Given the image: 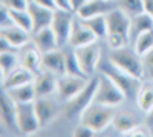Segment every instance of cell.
<instances>
[{
    "mask_svg": "<svg viewBox=\"0 0 153 137\" xmlns=\"http://www.w3.org/2000/svg\"><path fill=\"white\" fill-rule=\"evenodd\" d=\"M72 135H75V137H92V135H95V131L92 128H89L87 125L80 123V125L74 129Z\"/></svg>",
    "mask_w": 153,
    "mask_h": 137,
    "instance_id": "836d02e7",
    "label": "cell"
},
{
    "mask_svg": "<svg viewBox=\"0 0 153 137\" xmlns=\"http://www.w3.org/2000/svg\"><path fill=\"white\" fill-rule=\"evenodd\" d=\"M57 83H58V76L51 71L42 69L34 79V86H35V96L37 99L40 97H48L57 91Z\"/></svg>",
    "mask_w": 153,
    "mask_h": 137,
    "instance_id": "9a60e30c",
    "label": "cell"
},
{
    "mask_svg": "<svg viewBox=\"0 0 153 137\" xmlns=\"http://www.w3.org/2000/svg\"><path fill=\"white\" fill-rule=\"evenodd\" d=\"M69 2H71V8H72V11L76 12V11H78V9L87 2V0H69Z\"/></svg>",
    "mask_w": 153,
    "mask_h": 137,
    "instance_id": "74e56055",
    "label": "cell"
},
{
    "mask_svg": "<svg viewBox=\"0 0 153 137\" xmlns=\"http://www.w3.org/2000/svg\"><path fill=\"white\" fill-rule=\"evenodd\" d=\"M32 2L37 3V5H40V6H43V8L52 9V11L58 9V6H57V3H55V0H32Z\"/></svg>",
    "mask_w": 153,
    "mask_h": 137,
    "instance_id": "d590c367",
    "label": "cell"
},
{
    "mask_svg": "<svg viewBox=\"0 0 153 137\" xmlns=\"http://www.w3.org/2000/svg\"><path fill=\"white\" fill-rule=\"evenodd\" d=\"M124 135H141V137H144V135H152L150 134V129L149 128H144V126H139V125H136L135 128H132L130 131H127V132H124Z\"/></svg>",
    "mask_w": 153,
    "mask_h": 137,
    "instance_id": "e575fe53",
    "label": "cell"
},
{
    "mask_svg": "<svg viewBox=\"0 0 153 137\" xmlns=\"http://www.w3.org/2000/svg\"><path fill=\"white\" fill-rule=\"evenodd\" d=\"M2 6H6L9 9H26L29 2L28 0H0Z\"/></svg>",
    "mask_w": 153,
    "mask_h": 137,
    "instance_id": "d6a6232c",
    "label": "cell"
},
{
    "mask_svg": "<svg viewBox=\"0 0 153 137\" xmlns=\"http://www.w3.org/2000/svg\"><path fill=\"white\" fill-rule=\"evenodd\" d=\"M98 86V77L89 79L87 83L83 86V90H80L74 97H71L66 102V116L69 119H74L83 113V111L94 102L95 91Z\"/></svg>",
    "mask_w": 153,
    "mask_h": 137,
    "instance_id": "8992f818",
    "label": "cell"
},
{
    "mask_svg": "<svg viewBox=\"0 0 153 137\" xmlns=\"http://www.w3.org/2000/svg\"><path fill=\"white\" fill-rule=\"evenodd\" d=\"M87 77H80V76H72V74H61L58 76V83H57V93L65 102H68L71 97H74L83 86L87 83Z\"/></svg>",
    "mask_w": 153,
    "mask_h": 137,
    "instance_id": "30bf717a",
    "label": "cell"
},
{
    "mask_svg": "<svg viewBox=\"0 0 153 137\" xmlns=\"http://www.w3.org/2000/svg\"><path fill=\"white\" fill-rule=\"evenodd\" d=\"M42 69L45 71H51L61 76V74L66 72V62H65V49L57 48L52 51L43 53L42 56Z\"/></svg>",
    "mask_w": 153,
    "mask_h": 137,
    "instance_id": "2e32d148",
    "label": "cell"
},
{
    "mask_svg": "<svg viewBox=\"0 0 153 137\" xmlns=\"http://www.w3.org/2000/svg\"><path fill=\"white\" fill-rule=\"evenodd\" d=\"M118 8L132 19L144 12V0H118Z\"/></svg>",
    "mask_w": 153,
    "mask_h": 137,
    "instance_id": "4dcf8cb0",
    "label": "cell"
},
{
    "mask_svg": "<svg viewBox=\"0 0 153 137\" xmlns=\"http://www.w3.org/2000/svg\"><path fill=\"white\" fill-rule=\"evenodd\" d=\"M17 125H19V131L26 135H31L42 128L35 113L34 102L17 103Z\"/></svg>",
    "mask_w": 153,
    "mask_h": 137,
    "instance_id": "9c48e42d",
    "label": "cell"
},
{
    "mask_svg": "<svg viewBox=\"0 0 153 137\" xmlns=\"http://www.w3.org/2000/svg\"><path fill=\"white\" fill-rule=\"evenodd\" d=\"M143 68H144V77L153 80V49L146 56H143Z\"/></svg>",
    "mask_w": 153,
    "mask_h": 137,
    "instance_id": "1f68e13d",
    "label": "cell"
},
{
    "mask_svg": "<svg viewBox=\"0 0 153 137\" xmlns=\"http://www.w3.org/2000/svg\"><path fill=\"white\" fill-rule=\"evenodd\" d=\"M147 122H149L150 126H153V109H150L147 113Z\"/></svg>",
    "mask_w": 153,
    "mask_h": 137,
    "instance_id": "ab89813d",
    "label": "cell"
},
{
    "mask_svg": "<svg viewBox=\"0 0 153 137\" xmlns=\"http://www.w3.org/2000/svg\"><path fill=\"white\" fill-rule=\"evenodd\" d=\"M6 93L9 94V97H11L16 103H28V102H34L35 99H37L34 82H29V83L16 86V88H11V90H8Z\"/></svg>",
    "mask_w": 153,
    "mask_h": 137,
    "instance_id": "603a6c76",
    "label": "cell"
},
{
    "mask_svg": "<svg viewBox=\"0 0 153 137\" xmlns=\"http://www.w3.org/2000/svg\"><path fill=\"white\" fill-rule=\"evenodd\" d=\"M55 3H57L58 9H65V11H72V8H71V2H69V0H55Z\"/></svg>",
    "mask_w": 153,
    "mask_h": 137,
    "instance_id": "8d00e7d4",
    "label": "cell"
},
{
    "mask_svg": "<svg viewBox=\"0 0 153 137\" xmlns=\"http://www.w3.org/2000/svg\"><path fill=\"white\" fill-rule=\"evenodd\" d=\"M0 120L9 131H19L17 125V103L9 97L6 91L2 94V106H0ZM20 132V131H19Z\"/></svg>",
    "mask_w": 153,
    "mask_h": 137,
    "instance_id": "4fadbf2b",
    "label": "cell"
},
{
    "mask_svg": "<svg viewBox=\"0 0 153 137\" xmlns=\"http://www.w3.org/2000/svg\"><path fill=\"white\" fill-rule=\"evenodd\" d=\"M34 79H35V74L20 65L16 69H12L6 77L2 79V91H8L11 88H16V86L34 82Z\"/></svg>",
    "mask_w": 153,
    "mask_h": 137,
    "instance_id": "ac0fdd59",
    "label": "cell"
},
{
    "mask_svg": "<svg viewBox=\"0 0 153 137\" xmlns=\"http://www.w3.org/2000/svg\"><path fill=\"white\" fill-rule=\"evenodd\" d=\"M72 23H74V11H65V9H55L54 11L51 28L55 32L60 48H65L69 45Z\"/></svg>",
    "mask_w": 153,
    "mask_h": 137,
    "instance_id": "52a82bcc",
    "label": "cell"
},
{
    "mask_svg": "<svg viewBox=\"0 0 153 137\" xmlns=\"http://www.w3.org/2000/svg\"><path fill=\"white\" fill-rule=\"evenodd\" d=\"M32 42L42 53H48V51H52V49L60 48L58 42H57V37H55V32L52 31L51 26L34 32L32 34Z\"/></svg>",
    "mask_w": 153,
    "mask_h": 137,
    "instance_id": "7402d4cb",
    "label": "cell"
},
{
    "mask_svg": "<svg viewBox=\"0 0 153 137\" xmlns=\"http://www.w3.org/2000/svg\"><path fill=\"white\" fill-rule=\"evenodd\" d=\"M107 20V35L106 40L110 49L123 48L130 43V17L123 12L120 8L110 11L109 14H106Z\"/></svg>",
    "mask_w": 153,
    "mask_h": 137,
    "instance_id": "7a4b0ae2",
    "label": "cell"
},
{
    "mask_svg": "<svg viewBox=\"0 0 153 137\" xmlns=\"http://www.w3.org/2000/svg\"><path fill=\"white\" fill-rule=\"evenodd\" d=\"M19 56H20V65L32 71L35 76L38 72H42V56H43V53L34 45V42H28L26 45H23L19 51Z\"/></svg>",
    "mask_w": 153,
    "mask_h": 137,
    "instance_id": "7c38bea8",
    "label": "cell"
},
{
    "mask_svg": "<svg viewBox=\"0 0 153 137\" xmlns=\"http://www.w3.org/2000/svg\"><path fill=\"white\" fill-rule=\"evenodd\" d=\"M98 71L106 74L107 77H110L115 83H117L121 91L124 93L126 99H133L138 97L139 90H141V79H138L132 74H129L127 71H124L123 68H120L118 65H115L110 59H101L100 63H98Z\"/></svg>",
    "mask_w": 153,
    "mask_h": 137,
    "instance_id": "6da1fadb",
    "label": "cell"
},
{
    "mask_svg": "<svg viewBox=\"0 0 153 137\" xmlns=\"http://www.w3.org/2000/svg\"><path fill=\"white\" fill-rule=\"evenodd\" d=\"M31 35L32 34L29 31L17 26V25H12L9 28H0V37L6 39L12 46H16L19 49L23 45H26L28 42H31Z\"/></svg>",
    "mask_w": 153,
    "mask_h": 137,
    "instance_id": "ffe728a7",
    "label": "cell"
},
{
    "mask_svg": "<svg viewBox=\"0 0 153 137\" xmlns=\"http://www.w3.org/2000/svg\"><path fill=\"white\" fill-rule=\"evenodd\" d=\"M115 108L117 106H109V105L92 102L80 114V122L83 125H87L89 128H92L95 132L103 131L107 125H110L113 122V117L117 114Z\"/></svg>",
    "mask_w": 153,
    "mask_h": 137,
    "instance_id": "3957f363",
    "label": "cell"
},
{
    "mask_svg": "<svg viewBox=\"0 0 153 137\" xmlns=\"http://www.w3.org/2000/svg\"><path fill=\"white\" fill-rule=\"evenodd\" d=\"M117 8L118 0H87L75 14L81 19H87L94 16H106Z\"/></svg>",
    "mask_w": 153,
    "mask_h": 137,
    "instance_id": "8fae6325",
    "label": "cell"
},
{
    "mask_svg": "<svg viewBox=\"0 0 153 137\" xmlns=\"http://www.w3.org/2000/svg\"><path fill=\"white\" fill-rule=\"evenodd\" d=\"M133 48L136 49V53L141 57L146 56L147 53H150L153 49V29L146 31V32H143L141 35H139L133 43Z\"/></svg>",
    "mask_w": 153,
    "mask_h": 137,
    "instance_id": "4316f807",
    "label": "cell"
},
{
    "mask_svg": "<svg viewBox=\"0 0 153 137\" xmlns=\"http://www.w3.org/2000/svg\"><path fill=\"white\" fill-rule=\"evenodd\" d=\"M97 39L98 37L86 26L80 17H76V19L74 17L72 31H71V37H69V46L78 48V46H83V45H87V43H92Z\"/></svg>",
    "mask_w": 153,
    "mask_h": 137,
    "instance_id": "5bb4252c",
    "label": "cell"
},
{
    "mask_svg": "<svg viewBox=\"0 0 153 137\" xmlns=\"http://www.w3.org/2000/svg\"><path fill=\"white\" fill-rule=\"evenodd\" d=\"M28 11H29L31 19H32V34L37 32V31H40V29H45V28L51 26L52 17H54V11L52 9L43 8L40 5L31 2L28 5Z\"/></svg>",
    "mask_w": 153,
    "mask_h": 137,
    "instance_id": "e0dca14e",
    "label": "cell"
},
{
    "mask_svg": "<svg viewBox=\"0 0 153 137\" xmlns=\"http://www.w3.org/2000/svg\"><path fill=\"white\" fill-rule=\"evenodd\" d=\"M153 29V17L147 12H141L135 17L130 19V31H129V37H130V43H135V40L139 35L146 31Z\"/></svg>",
    "mask_w": 153,
    "mask_h": 137,
    "instance_id": "44dd1931",
    "label": "cell"
},
{
    "mask_svg": "<svg viewBox=\"0 0 153 137\" xmlns=\"http://www.w3.org/2000/svg\"><path fill=\"white\" fill-rule=\"evenodd\" d=\"M144 11L153 17V0H144Z\"/></svg>",
    "mask_w": 153,
    "mask_h": 137,
    "instance_id": "f35d334b",
    "label": "cell"
},
{
    "mask_svg": "<svg viewBox=\"0 0 153 137\" xmlns=\"http://www.w3.org/2000/svg\"><path fill=\"white\" fill-rule=\"evenodd\" d=\"M124 99H126V96L121 91L120 86L110 77H107L106 74L100 72L98 74V86H97V91H95L94 102L109 105V106H118V105L123 103Z\"/></svg>",
    "mask_w": 153,
    "mask_h": 137,
    "instance_id": "5b68a950",
    "label": "cell"
},
{
    "mask_svg": "<svg viewBox=\"0 0 153 137\" xmlns=\"http://www.w3.org/2000/svg\"><path fill=\"white\" fill-rule=\"evenodd\" d=\"M28 2H29V3H31V2H32V0H28Z\"/></svg>",
    "mask_w": 153,
    "mask_h": 137,
    "instance_id": "60d3db41",
    "label": "cell"
},
{
    "mask_svg": "<svg viewBox=\"0 0 153 137\" xmlns=\"http://www.w3.org/2000/svg\"><path fill=\"white\" fill-rule=\"evenodd\" d=\"M109 59L113 62L115 65H118L120 68H123L124 71H127L132 76L138 77V79H144V68H143V57L136 53L135 48H129L123 46V48H117L112 49Z\"/></svg>",
    "mask_w": 153,
    "mask_h": 137,
    "instance_id": "277c9868",
    "label": "cell"
},
{
    "mask_svg": "<svg viewBox=\"0 0 153 137\" xmlns=\"http://www.w3.org/2000/svg\"><path fill=\"white\" fill-rule=\"evenodd\" d=\"M35 105V113L38 117V122H40V126H46L49 125V122H52L57 116V105L49 100L48 97H40V99H35L34 100Z\"/></svg>",
    "mask_w": 153,
    "mask_h": 137,
    "instance_id": "d6986e66",
    "label": "cell"
},
{
    "mask_svg": "<svg viewBox=\"0 0 153 137\" xmlns=\"http://www.w3.org/2000/svg\"><path fill=\"white\" fill-rule=\"evenodd\" d=\"M112 123H113V126L117 128L118 131H121L123 134L127 132V131H130L132 128H135L138 125L135 117L130 116V114H127V113H117Z\"/></svg>",
    "mask_w": 153,
    "mask_h": 137,
    "instance_id": "f546056e",
    "label": "cell"
},
{
    "mask_svg": "<svg viewBox=\"0 0 153 137\" xmlns=\"http://www.w3.org/2000/svg\"><path fill=\"white\" fill-rule=\"evenodd\" d=\"M65 62H66V74H72V76H80V77H87L83 72L78 57L75 54V48L69 46L65 49Z\"/></svg>",
    "mask_w": 153,
    "mask_h": 137,
    "instance_id": "484cf974",
    "label": "cell"
},
{
    "mask_svg": "<svg viewBox=\"0 0 153 137\" xmlns=\"http://www.w3.org/2000/svg\"><path fill=\"white\" fill-rule=\"evenodd\" d=\"M20 66V56L16 51H0V69H2V79Z\"/></svg>",
    "mask_w": 153,
    "mask_h": 137,
    "instance_id": "d4e9b609",
    "label": "cell"
},
{
    "mask_svg": "<svg viewBox=\"0 0 153 137\" xmlns=\"http://www.w3.org/2000/svg\"><path fill=\"white\" fill-rule=\"evenodd\" d=\"M75 54L78 57V62H80V66H81L83 72L87 77L92 76V74L98 69V63L101 60V48L97 43V40L92 42V43L75 48Z\"/></svg>",
    "mask_w": 153,
    "mask_h": 137,
    "instance_id": "ba28073f",
    "label": "cell"
},
{
    "mask_svg": "<svg viewBox=\"0 0 153 137\" xmlns=\"http://www.w3.org/2000/svg\"><path fill=\"white\" fill-rule=\"evenodd\" d=\"M9 12H11V17L17 26L26 29L32 34V19H31L28 8L26 9H9Z\"/></svg>",
    "mask_w": 153,
    "mask_h": 137,
    "instance_id": "f1b7e54d",
    "label": "cell"
},
{
    "mask_svg": "<svg viewBox=\"0 0 153 137\" xmlns=\"http://www.w3.org/2000/svg\"><path fill=\"white\" fill-rule=\"evenodd\" d=\"M138 100V105L143 111L149 113L150 109H153V85L147 83V85H143L141 90H139V94L136 97Z\"/></svg>",
    "mask_w": 153,
    "mask_h": 137,
    "instance_id": "83f0119b",
    "label": "cell"
},
{
    "mask_svg": "<svg viewBox=\"0 0 153 137\" xmlns=\"http://www.w3.org/2000/svg\"><path fill=\"white\" fill-rule=\"evenodd\" d=\"M81 20H83V23L86 25V26L98 37V39H106V35H107V20H106V16H94V17L81 19Z\"/></svg>",
    "mask_w": 153,
    "mask_h": 137,
    "instance_id": "cb8c5ba5",
    "label": "cell"
}]
</instances>
